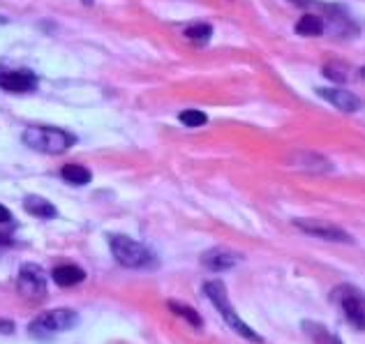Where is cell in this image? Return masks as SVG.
Masks as SVG:
<instances>
[{
    "label": "cell",
    "instance_id": "1",
    "mask_svg": "<svg viewBox=\"0 0 365 344\" xmlns=\"http://www.w3.org/2000/svg\"><path fill=\"white\" fill-rule=\"evenodd\" d=\"M203 294L208 296V301L215 305L217 312L222 314V319L227 321V326L234 328L236 333L241 335V338H245L250 342H257V344H262L264 338L262 335H257L252 328H250L245 321H243L238 314H236V310L231 308V303H229V296H227V289H224V284L220 282V280H213V282H206L203 284Z\"/></svg>",
    "mask_w": 365,
    "mask_h": 344
},
{
    "label": "cell",
    "instance_id": "2",
    "mask_svg": "<svg viewBox=\"0 0 365 344\" xmlns=\"http://www.w3.org/2000/svg\"><path fill=\"white\" fill-rule=\"evenodd\" d=\"M331 301L338 305L342 317L354 331H365V296L354 284H340L331 291Z\"/></svg>",
    "mask_w": 365,
    "mask_h": 344
},
{
    "label": "cell",
    "instance_id": "3",
    "mask_svg": "<svg viewBox=\"0 0 365 344\" xmlns=\"http://www.w3.org/2000/svg\"><path fill=\"white\" fill-rule=\"evenodd\" d=\"M24 144L28 148H35V151L60 155L74 144V139L72 134L56 130V127H28L24 132Z\"/></svg>",
    "mask_w": 365,
    "mask_h": 344
},
{
    "label": "cell",
    "instance_id": "4",
    "mask_svg": "<svg viewBox=\"0 0 365 344\" xmlns=\"http://www.w3.org/2000/svg\"><path fill=\"white\" fill-rule=\"evenodd\" d=\"M109 248H111L118 264L125 266V268H148V266L155 264L153 254L143 248L141 243H136L127 236H111Z\"/></svg>",
    "mask_w": 365,
    "mask_h": 344
},
{
    "label": "cell",
    "instance_id": "5",
    "mask_svg": "<svg viewBox=\"0 0 365 344\" xmlns=\"http://www.w3.org/2000/svg\"><path fill=\"white\" fill-rule=\"evenodd\" d=\"M77 324H79L77 312L65 310V308H58V310L42 312L40 317L30 321L28 331H30V335H35V338H44V335L70 331V328H74Z\"/></svg>",
    "mask_w": 365,
    "mask_h": 344
},
{
    "label": "cell",
    "instance_id": "6",
    "mask_svg": "<svg viewBox=\"0 0 365 344\" xmlns=\"http://www.w3.org/2000/svg\"><path fill=\"white\" fill-rule=\"evenodd\" d=\"M294 224L301 231H306L308 236L319 238V241L345 243V245H352L354 243V238L349 236L345 229H340V227H336V224H331V222H322V220H296Z\"/></svg>",
    "mask_w": 365,
    "mask_h": 344
},
{
    "label": "cell",
    "instance_id": "7",
    "mask_svg": "<svg viewBox=\"0 0 365 344\" xmlns=\"http://www.w3.org/2000/svg\"><path fill=\"white\" fill-rule=\"evenodd\" d=\"M19 291L26 298H40L47 294V273L40 266L26 264L19 273Z\"/></svg>",
    "mask_w": 365,
    "mask_h": 344
},
{
    "label": "cell",
    "instance_id": "8",
    "mask_svg": "<svg viewBox=\"0 0 365 344\" xmlns=\"http://www.w3.org/2000/svg\"><path fill=\"white\" fill-rule=\"evenodd\" d=\"M317 95L324 97V100L329 104H333L336 109L345 111V114H356V111L363 109L361 97H356L354 93H349V91H342V88H319Z\"/></svg>",
    "mask_w": 365,
    "mask_h": 344
},
{
    "label": "cell",
    "instance_id": "9",
    "mask_svg": "<svg viewBox=\"0 0 365 344\" xmlns=\"http://www.w3.org/2000/svg\"><path fill=\"white\" fill-rule=\"evenodd\" d=\"M238 254L231 252V250H224V248H213L201 257V264L210 268L215 273H222V271H229L236 264H238Z\"/></svg>",
    "mask_w": 365,
    "mask_h": 344
},
{
    "label": "cell",
    "instance_id": "10",
    "mask_svg": "<svg viewBox=\"0 0 365 344\" xmlns=\"http://www.w3.org/2000/svg\"><path fill=\"white\" fill-rule=\"evenodd\" d=\"M0 88L10 93H26L35 88V77L30 72H0Z\"/></svg>",
    "mask_w": 365,
    "mask_h": 344
},
{
    "label": "cell",
    "instance_id": "11",
    "mask_svg": "<svg viewBox=\"0 0 365 344\" xmlns=\"http://www.w3.org/2000/svg\"><path fill=\"white\" fill-rule=\"evenodd\" d=\"M86 280V273L81 271L79 266H58L53 268V282L58 284V287H74V284H81Z\"/></svg>",
    "mask_w": 365,
    "mask_h": 344
},
{
    "label": "cell",
    "instance_id": "12",
    "mask_svg": "<svg viewBox=\"0 0 365 344\" xmlns=\"http://www.w3.org/2000/svg\"><path fill=\"white\" fill-rule=\"evenodd\" d=\"M303 331L315 344H342L336 333H331L324 324H317V321H303Z\"/></svg>",
    "mask_w": 365,
    "mask_h": 344
},
{
    "label": "cell",
    "instance_id": "13",
    "mask_svg": "<svg viewBox=\"0 0 365 344\" xmlns=\"http://www.w3.org/2000/svg\"><path fill=\"white\" fill-rule=\"evenodd\" d=\"M24 208L30 215H35V218H42V220L56 218V208H53L51 201L42 199V197H26L24 199Z\"/></svg>",
    "mask_w": 365,
    "mask_h": 344
},
{
    "label": "cell",
    "instance_id": "14",
    "mask_svg": "<svg viewBox=\"0 0 365 344\" xmlns=\"http://www.w3.org/2000/svg\"><path fill=\"white\" fill-rule=\"evenodd\" d=\"M326 31L324 33H331V35H338V37H349V35H356L359 33V28L352 19L347 17H338V14H333L329 17V24H324Z\"/></svg>",
    "mask_w": 365,
    "mask_h": 344
},
{
    "label": "cell",
    "instance_id": "15",
    "mask_svg": "<svg viewBox=\"0 0 365 344\" xmlns=\"http://www.w3.org/2000/svg\"><path fill=\"white\" fill-rule=\"evenodd\" d=\"M326 21L322 17H315V14H306L299 24H296V33L299 35H306V37H317L326 31Z\"/></svg>",
    "mask_w": 365,
    "mask_h": 344
},
{
    "label": "cell",
    "instance_id": "16",
    "mask_svg": "<svg viewBox=\"0 0 365 344\" xmlns=\"http://www.w3.org/2000/svg\"><path fill=\"white\" fill-rule=\"evenodd\" d=\"M63 178L70 181L72 185H86L90 183L93 174H90L86 167H81V164H67V167H63Z\"/></svg>",
    "mask_w": 365,
    "mask_h": 344
},
{
    "label": "cell",
    "instance_id": "17",
    "mask_svg": "<svg viewBox=\"0 0 365 344\" xmlns=\"http://www.w3.org/2000/svg\"><path fill=\"white\" fill-rule=\"evenodd\" d=\"M324 77L331 79L333 84H345V81L349 79V70H347V65H342V63H326Z\"/></svg>",
    "mask_w": 365,
    "mask_h": 344
},
{
    "label": "cell",
    "instance_id": "18",
    "mask_svg": "<svg viewBox=\"0 0 365 344\" xmlns=\"http://www.w3.org/2000/svg\"><path fill=\"white\" fill-rule=\"evenodd\" d=\"M213 35V28L208 24H194L185 28V37H189L192 42H206Z\"/></svg>",
    "mask_w": 365,
    "mask_h": 344
},
{
    "label": "cell",
    "instance_id": "19",
    "mask_svg": "<svg viewBox=\"0 0 365 344\" xmlns=\"http://www.w3.org/2000/svg\"><path fill=\"white\" fill-rule=\"evenodd\" d=\"M169 308H171V312H176L178 317H182V319H187L189 324H192L194 328H199L203 321H201V317L199 314H196L192 308H187V305H178V303H169Z\"/></svg>",
    "mask_w": 365,
    "mask_h": 344
},
{
    "label": "cell",
    "instance_id": "20",
    "mask_svg": "<svg viewBox=\"0 0 365 344\" xmlns=\"http://www.w3.org/2000/svg\"><path fill=\"white\" fill-rule=\"evenodd\" d=\"M206 121H208L206 114H203V111H196V109H187V111H182L180 114V123L185 127H199Z\"/></svg>",
    "mask_w": 365,
    "mask_h": 344
},
{
    "label": "cell",
    "instance_id": "21",
    "mask_svg": "<svg viewBox=\"0 0 365 344\" xmlns=\"http://www.w3.org/2000/svg\"><path fill=\"white\" fill-rule=\"evenodd\" d=\"M7 222H12V213L0 204V224H7Z\"/></svg>",
    "mask_w": 365,
    "mask_h": 344
},
{
    "label": "cell",
    "instance_id": "22",
    "mask_svg": "<svg viewBox=\"0 0 365 344\" xmlns=\"http://www.w3.org/2000/svg\"><path fill=\"white\" fill-rule=\"evenodd\" d=\"M289 3L299 5V7H315V5H319L317 0H289Z\"/></svg>",
    "mask_w": 365,
    "mask_h": 344
},
{
    "label": "cell",
    "instance_id": "23",
    "mask_svg": "<svg viewBox=\"0 0 365 344\" xmlns=\"http://www.w3.org/2000/svg\"><path fill=\"white\" fill-rule=\"evenodd\" d=\"M0 331H5V333H12V324H0Z\"/></svg>",
    "mask_w": 365,
    "mask_h": 344
},
{
    "label": "cell",
    "instance_id": "24",
    "mask_svg": "<svg viewBox=\"0 0 365 344\" xmlns=\"http://www.w3.org/2000/svg\"><path fill=\"white\" fill-rule=\"evenodd\" d=\"M361 77H363V79H365V65H363V67H361Z\"/></svg>",
    "mask_w": 365,
    "mask_h": 344
}]
</instances>
